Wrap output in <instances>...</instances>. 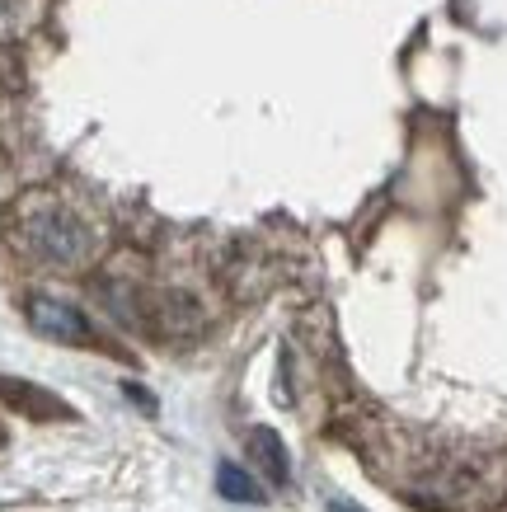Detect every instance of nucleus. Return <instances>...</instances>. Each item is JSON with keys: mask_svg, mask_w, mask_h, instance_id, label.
Returning a JSON list of instances; mask_svg holds the SVG:
<instances>
[{"mask_svg": "<svg viewBox=\"0 0 507 512\" xmlns=\"http://www.w3.org/2000/svg\"><path fill=\"white\" fill-rule=\"evenodd\" d=\"M216 489H221V498H231V503H263L259 480L245 475L240 466H231V461H221V466H216Z\"/></svg>", "mask_w": 507, "mask_h": 512, "instance_id": "5", "label": "nucleus"}, {"mask_svg": "<svg viewBox=\"0 0 507 512\" xmlns=\"http://www.w3.org/2000/svg\"><path fill=\"white\" fill-rule=\"evenodd\" d=\"M329 512H367V508H357V503H348V498H329Z\"/></svg>", "mask_w": 507, "mask_h": 512, "instance_id": "6", "label": "nucleus"}, {"mask_svg": "<svg viewBox=\"0 0 507 512\" xmlns=\"http://www.w3.org/2000/svg\"><path fill=\"white\" fill-rule=\"evenodd\" d=\"M0 404L15 409L19 419H29V423H76V409H71L62 395H52L47 386L24 381V376L0 372Z\"/></svg>", "mask_w": 507, "mask_h": 512, "instance_id": "3", "label": "nucleus"}, {"mask_svg": "<svg viewBox=\"0 0 507 512\" xmlns=\"http://www.w3.org/2000/svg\"><path fill=\"white\" fill-rule=\"evenodd\" d=\"M0 447H5V428H0Z\"/></svg>", "mask_w": 507, "mask_h": 512, "instance_id": "7", "label": "nucleus"}, {"mask_svg": "<svg viewBox=\"0 0 507 512\" xmlns=\"http://www.w3.org/2000/svg\"><path fill=\"white\" fill-rule=\"evenodd\" d=\"M249 456H254L259 475L273 484V489H287V484H292V461H287V447H282V437H277L273 428H254V433H249Z\"/></svg>", "mask_w": 507, "mask_h": 512, "instance_id": "4", "label": "nucleus"}, {"mask_svg": "<svg viewBox=\"0 0 507 512\" xmlns=\"http://www.w3.org/2000/svg\"><path fill=\"white\" fill-rule=\"evenodd\" d=\"M24 315L29 325L52 343H71V348H99V329L90 325V315L62 301V296H47V292H33L24 301Z\"/></svg>", "mask_w": 507, "mask_h": 512, "instance_id": "2", "label": "nucleus"}, {"mask_svg": "<svg viewBox=\"0 0 507 512\" xmlns=\"http://www.w3.org/2000/svg\"><path fill=\"white\" fill-rule=\"evenodd\" d=\"M24 245L47 259V264H62V268H76L90 259V231L80 226V217H71L66 207H38L24 217Z\"/></svg>", "mask_w": 507, "mask_h": 512, "instance_id": "1", "label": "nucleus"}]
</instances>
